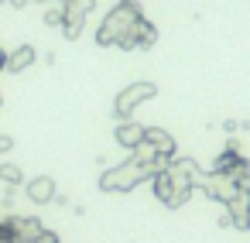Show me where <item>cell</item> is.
<instances>
[{
    "label": "cell",
    "instance_id": "cell-1",
    "mask_svg": "<svg viewBox=\"0 0 250 243\" xmlns=\"http://www.w3.org/2000/svg\"><path fill=\"white\" fill-rule=\"evenodd\" d=\"M144 14H141V7L134 4V0H120V4L103 18V24H100V31H96V41L100 45H124V38L134 31V24L141 21Z\"/></svg>",
    "mask_w": 250,
    "mask_h": 243
},
{
    "label": "cell",
    "instance_id": "cell-2",
    "mask_svg": "<svg viewBox=\"0 0 250 243\" xmlns=\"http://www.w3.org/2000/svg\"><path fill=\"white\" fill-rule=\"evenodd\" d=\"M144 178H147V171H144L137 161H124V164L103 171L100 188H103V192H130V188H137Z\"/></svg>",
    "mask_w": 250,
    "mask_h": 243
},
{
    "label": "cell",
    "instance_id": "cell-3",
    "mask_svg": "<svg viewBox=\"0 0 250 243\" xmlns=\"http://www.w3.org/2000/svg\"><path fill=\"white\" fill-rule=\"evenodd\" d=\"M158 89H154V82H130L127 89H120V96H117V103H113V113L120 117V120H130V113L144 103V100H151Z\"/></svg>",
    "mask_w": 250,
    "mask_h": 243
},
{
    "label": "cell",
    "instance_id": "cell-4",
    "mask_svg": "<svg viewBox=\"0 0 250 243\" xmlns=\"http://www.w3.org/2000/svg\"><path fill=\"white\" fill-rule=\"evenodd\" d=\"M62 7H65V21H62L65 38H79V31L86 24V14L96 7V0H62Z\"/></svg>",
    "mask_w": 250,
    "mask_h": 243
},
{
    "label": "cell",
    "instance_id": "cell-5",
    "mask_svg": "<svg viewBox=\"0 0 250 243\" xmlns=\"http://www.w3.org/2000/svg\"><path fill=\"white\" fill-rule=\"evenodd\" d=\"M202 188H206V195L219 199L223 205H226V202H233V199L240 195V188L233 185V178H229V175H219V171H212L209 178H202Z\"/></svg>",
    "mask_w": 250,
    "mask_h": 243
},
{
    "label": "cell",
    "instance_id": "cell-6",
    "mask_svg": "<svg viewBox=\"0 0 250 243\" xmlns=\"http://www.w3.org/2000/svg\"><path fill=\"white\" fill-rule=\"evenodd\" d=\"M7 226H11L14 243H31L38 233H45V226H42V219H38V216H11V219H7Z\"/></svg>",
    "mask_w": 250,
    "mask_h": 243
},
{
    "label": "cell",
    "instance_id": "cell-7",
    "mask_svg": "<svg viewBox=\"0 0 250 243\" xmlns=\"http://www.w3.org/2000/svg\"><path fill=\"white\" fill-rule=\"evenodd\" d=\"M154 41H158V31H154V24L141 18V21L134 24V31L124 38V45H120V48H124V52H134V48H151Z\"/></svg>",
    "mask_w": 250,
    "mask_h": 243
},
{
    "label": "cell",
    "instance_id": "cell-8",
    "mask_svg": "<svg viewBox=\"0 0 250 243\" xmlns=\"http://www.w3.org/2000/svg\"><path fill=\"white\" fill-rule=\"evenodd\" d=\"M144 134H147V127H144V123H137V120H120V127L113 130L117 144H120V147H127V151H134V147L144 141Z\"/></svg>",
    "mask_w": 250,
    "mask_h": 243
},
{
    "label": "cell",
    "instance_id": "cell-9",
    "mask_svg": "<svg viewBox=\"0 0 250 243\" xmlns=\"http://www.w3.org/2000/svg\"><path fill=\"white\" fill-rule=\"evenodd\" d=\"M24 192H28V199H31L35 205H48V202L59 195V192H55V178H48V175H38V178H31Z\"/></svg>",
    "mask_w": 250,
    "mask_h": 243
},
{
    "label": "cell",
    "instance_id": "cell-10",
    "mask_svg": "<svg viewBox=\"0 0 250 243\" xmlns=\"http://www.w3.org/2000/svg\"><path fill=\"white\" fill-rule=\"evenodd\" d=\"M144 141H147V144H151L161 158H175V137H171L168 130H161V127H147Z\"/></svg>",
    "mask_w": 250,
    "mask_h": 243
},
{
    "label": "cell",
    "instance_id": "cell-11",
    "mask_svg": "<svg viewBox=\"0 0 250 243\" xmlns=\"http://www.w3.org/2000/svg\"><path fill=\"white\" fill-rule=\"evenodd\" d=\"M28 65H35V48H31V45L14 48V52L7 55V62H4V69H7V72H24Z\"/></svg>",
    "mask_w": 250,
    "mask_h": 243
},
{
    "label": "cell",
    "instance_id": "cell-12",
    "mask_svg": "<svg viewBox=\"0 0 250 243\" xmlns=\"http://www.w3.org/2000/svg\"><path fill=\"white\" fill-rule=\"evenodd\" d=\"M0 182H4L7 188L21 185V182H24V171H21V164H0Z\"/></svg>",
    "mask_w": 250,
    "mask_h": 243
},
{
    "label": "cell",
    "instance_id": "cell-13",
    "mask_svg": "<svg viewBox=\"0 0 250 243\" xmlns=\"http://www.w3.org/2000/svg\"><path fill=\"white\" fill-rule=\"evenodd\" d=\"M229 178H233V185H236L240 192H250V164H243V168H236V171H233Z\"/></svg>",
    "mask_w": 250,
    "mask_h": 243
},
{
    "label": "cell",
    "instance_id": "cell-14",
    "mask_svg": "<svg viewBox=\"0 0 250 243\" xmlns=\"http://www.w3.org/2000/svg\"><path fill=\"white\" fill-rule=\"evenodd\" d=\"M65 21V7H62V0H55V7L45 11V24H62Z\"/></svg>",
    "mask_w": 250,
    "mask_h": 243
},
{
    "label": "cell",
    "instance_id": "cell-15",
    "mask_svg": "<svg viewBox=\"0 0 250 243\" xmlns=\"http://www.w3.org/2000/svg\"><path fill=\"white\" fill-rule=\"evenodd\" d=\"M31 243H59V233H52V229H45V233H38Z\"/></svg>",
    "mask_w": 250,
    "mask_h": 243
},
{
    "label": "cell",
    "instance_id": "cell-16",
    "mask_svg": "<svg viewBox=\"0 0 250 243\" xmlns=\"http://www.w3.org/2000/svg\"><path fill=\"white\" fill-rule=\"evenodd\" d=\"M14 147V137H7V134H0V154H7Z\"/></svg>",
    "mask_w": 250,
    "mask_h": 243
},
{
    "label": "cell",
    "instance_id": "cell-17",
    "mask_svg": "<svg viewBox=\"0 0 250 243\" xmlns=\"http://www.w3.org/2000/svg\"><path fill=\"white\" fill-rule=\"evenodd\" d=\"M223 130H226V134H233V130H240V123H236V120H226V123H223Z\"/></svg>",
    "mask_w": 250,
    "mask_h": 243
},
{
    "label": "cell",
    "instance_id": "cell-18",
    "mask_svg": "<svg viewBox=\"0 0 250 243\" xmlns=\"http://www.w3.org/2000/svg\"><path fill=\"white\" fill-rule=\"evenodd\" d=\"M4 62H7V52H4V48H0V69H4Z\"/></svg>",
    "mask_w": 250,
    "mask_h": 243
},
{
    "label": "cell",
    "instance_id": "cell-19",
    "mask_svg": "<svg viewBox=\"0 0 250 243\" xmlns=\"http://www.w3.org/2000/svg\"><path fill=\"white\" fill-rule=\"evenodd\" d=\"M247 229H250V216H247Z\"/></svg>",
    "mask_w": 250,
    "mask_h": 243
}]
</instances>
